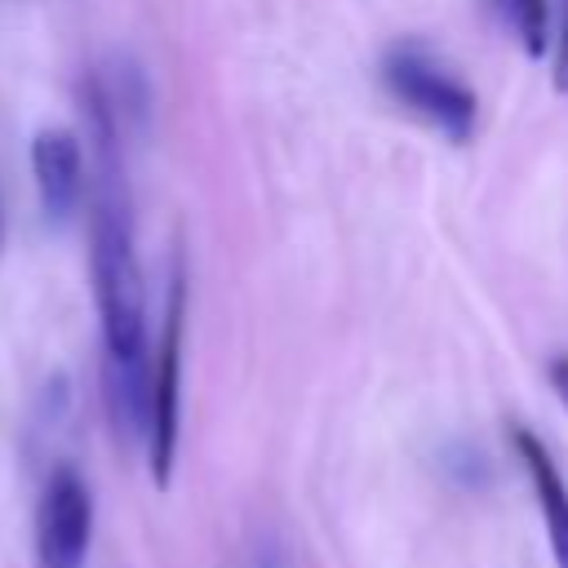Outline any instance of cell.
Listing matches in <instances>:
<instances>
[{"label": "cell", "instance_id": "1", "mask_svg": "<svg viewBox=\"0 0 568 568\" xmlns=\"http://www.w3.org/2000/svg\"><path fill=\"white\" fill-rule=\"evenodd\" d=\"M98 120V195H93V226H89V271H93V302L102 324V386L106 408L120 435H146V377H151V346H146V288L142 266L133 253V217L129 195L120 182L115 160V120L102 93H93Z\"/></svg>", "mask_w": 568, "mask_h": 568}, {"label": "cell", "instance_id": "2", "mask_svg": "<svg viewBox=\"0 0 568 568\" xmlns=\"http://www.w3.org/2000/svg\"><path fill=\"white\" fill-rule=\"evenodd\" d=\"M382 84L390 89V98L413 111L422 124H430L444 142L462 146L475 138L479 124V98L475 89L430 49L404 40L382 58Z\"/></svg>", "mask_w": 568, "mask_h": 568}, {"label": "cell", "instance_id": "3", "mask_svg": "<svg viewBox=\"0 0 568 568\" xmlns=\"http://www.w3.org/2000/svg\"><path fill=\"white\" fill-rule=\"evenodd\" d=\"M182 333H186V280L173 275L160 342L151 351V377H146V462L151 479L164 488L178 457V413H182Z\"/></svg>", "mask_w": 568, "mask_h": 568}, {"label": "cell", "instance_id": "4", "mask_svg": "<svg viewBox=\"0 0 568 568\" xmlns=\"http://www.w3.org/2000/svg\"><path fill=\"white\" fill-rule=\"evenodd\" d=\"M93 537V497L80 470L58 466L36 506V559L40 568H84Z\"/></svg>", "mask_w": 568, "mask_h": 568}, {"label": "cell", "instance_id": "5", "mask_svg": "<svg viewBox=\"0 0 568 568\" xmlns=\"http://www.w3.org/2000/svg\"><path fill=\"white\" fill-rule=\"evenodd\" d=\"M31 178L49 222H67L84 195V146L71 129H40L31 138Z\"/></svg>", "mask_w": 568, "mask_h": 568}, {"label": "cell", "instance_id": "6", "mask_svg": "<svg viewBox=\"0 0 568 568\" xmlns=\"http://www.w3.org/2000/svg\"><path fill=\"white\" fill-rule=\"evenodd\" d=\"M510 448H515V457H519V466L528 475V488H532L537 506H541L555 568H568V479L559 475L550 448L528 426H510Z\"/></svg>", "mask_w": 568, "mask_h": 568}, {"label": "cell", "instance_id": "7", "mask_svg": "<svg viewBox=\"0 0 568 568\" xmlns=\"http://www.w3.org/2000/svg\"><path fill=\"white\" fill-rule=\"evenodd\" d=\"M497 9L528 58H541L550 49V0H497Z\"/></svg>", "mask_w": 568, "mask_h": 568}, {"label": "cell", "instance_id": "8", "mask_svg": "<svg viewBox=\"0 0 568 568\" xmlns=\"http://www.w3.org/2000/svg\"><path fill=\"white\" fill-rule=\"evenodd\" d=\"M550 44H555V89H568V0H559Z\"/></svg>", "mask_w": 568, "mask_h": 568}, {"label": "cell", "instance_id": "9", "mask_svg": "<svg viewBox=\"0 0 568 568\" xmlns=\"http://www.w3.org/2000/svg\"><path fill=\"white\" fill-rule=\"evenodd\" d=\"M546 377H550V390L559 395V404L568 408V355H555V359L546 364Z\"/></svg>", "mask_w": 568, "mask_h": 568}, {"label": "cell", "instance_id": "10", "mask_svg": "<svg viewBox=\"0 0 568 568\" xmlns=\"http://www.w3.org/2000/svg\"><path fill=\"white\" fill-rule=\"evenodd\" d=\"M0 248H4V204H0Z\"/></svg>", "mask_w": 568, "mask_h": 568}]
</instances>
